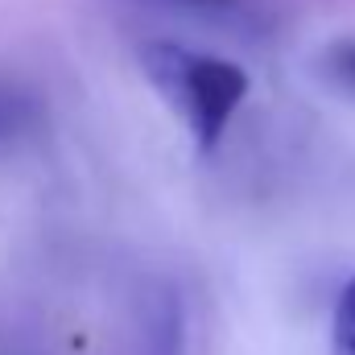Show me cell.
I'll list each match as a JSON object with an SVG mask.
<instances>
[{"mask_svg": "<svg viewBox=\"0 0 355 355\" xmlns=\"http://www.w3.org/2000/svg\"><path fill=\"white\" fill-rule=\"evenodd\" d=\"M141 67H145L149 83L162 91L170 99V107L186 120L194 145L202 153H211L219 145V137L227 132L236 107L248 95V75L227 58L194 54L178 42H145L141 46Z\"/></svg>", "mask_w": 355, "mask_h": 355, "instance_id": "cell-1", "label": "cell"}, {"mask_svg": "<svg viewBox=\"0 0 355 355\" xmlns=\"http://www.w3.org/2000/svg\"><path fill=\"white\" fill-rule=\"evenodd\" d=\"M149 12H166V17H186L198 25H215V29H244L257 12L248 0H124Z\"/></svg>", "mask_w": 355, "mask_h": 355, "instance_id": "cell-2", "label": "cell"}, {"mask_svg": "<svg viewBox=\"0 0 355 355\" xmlns=\"http://www.w3.org/2000/svg\"><path fill=\"white\" fill-rule=\"evenodd\" d=\"M33 124H37V103H33V95L21 91V87L0 83V145L21 141Z\"/></svg>", "mask_w": 355, "mask_h": 355, "instance_id": "cell-3", "label": "cell"}, {"mask_svg": "<svg viewBox=\"0 0 355 355\" xmlns=\"http://www.w3.org/2000/svg\"><path fill=\"white\" fill-rule=\"evenodd\" d=\"M335 352L355 355V277L347 281V289L335 306Z\"/></svg>", "mask_w": 355, "mask_h": 355, "instance_id": "cell-4", "label": "cell"}, {"mask_svg": "<svg viewBox=\"0 0 355 355\" xmlns=\"http://www.w3.org/2000/svg\"><path fill=\"white\" fill-rule=\"evenodd\" d=\"M327 75H331L339 87L355 91V42H339V46L327 54Z\"/></svg>", "mask_w": 355, "mask_h": 355, "instance_id": "cell-5", "label": "cell"}]
</instances>
